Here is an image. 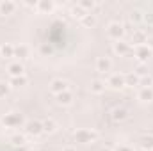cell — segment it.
<instances>
[{"instance_id":"8","label":"cell","mask_w":153,"mask_h":151,"mask_svg":"<svg viewBox=\"0 0 153 151\" xmlns=\"http://www.w3.org/2000/svg\"><path fill=\"white\" fill-rule=\"evenodd\" d=\"M43 130V124H39V123H29V132L30 133H39Z\"/></svg>"},{"instance_id":"1","label":"cell","mask_w":153,"mask_h":151,"mask_svg":"<svg viewBox=\"0 0 153 151\" xmlns=\"http://www.w3.org/2000/svg\"><path fill=\"white\" fill-rule=\"evenodd\" d=\"M66 85H68V84H66L64 80L57 78V80H53V82H52V87H50V89H52V93L61 94V93H64V91H66Z\"/></svg>"},{"instance_id":"9","label":"cell","mask_w":153,"mask_h":151,"mask_svg":"<svg viewBox=\"0 0 153 151\" xmlns=\"http://www.w3.org/2000/svg\"><path fill=\"white\" fill-rule=\"evenodd\" d=\"M141 98L144 100V101H150L153 98V91L148 87V89H143V93H141Z\"/></svg>"},{"instance_id":"22","label":"cell","mask_w":153,"mask_h":151,"mask_svg":"<svg viewBox=\"0 0 153 151\" xmlns=\"http://www.w3.org/2000/svg\"><path fill=\"white\" fill-rule=\"evenodd\" d=\"M64 151H75V150H71V148H68V150H64Z\"/></svg>"},{"instance_id":"2","label":"cell","mask_w":153,"mask_h":151,"mask_svg":"<svg viewBox=\"0 0 153 151\" xmlns=\"http://www.w3.org/2000/svg\"><path fill=\"white\" fill-rule=\"evenodd\" d=\"M96 66H98V71H109L111 70V61L109 59H105V57H100L98 59V62H96Z\"/></svg>"},{"instance_id":"4","label":"cell","mask_w":153,"mask_h":151,"mask_svg":"<svg viewBox=\"0 0 153 151\" xmlns=\"http://www.w3.org/2000/svg\"><path fill=\"white\" fill-rule=\"evenodd\" d=\"M9 71H11L13 76H20L23 73V66H22V64H11V66H9Z\"/></svg>"},{"instance_id":"7","label":"cell","mask_w":153,"mask_h":151,"mask_svg":"<svg viewBox=\"0 0 153 151\" xmlns=\"http://www.w3.org/2000/svg\"><path fill=\"white\" fill-rule=\"evenodd\" d=\"M2 55L4 57H11L13 53H14V46H11V44H7V46H2Z\"/></svg>"},{"instance_id":"10","label":"cell","mask_w":153,"mask_h":151,"mask_svg":"<svg viewBox=\"0 0 153 151\" xmlns=\"http://www.w3.org/2000/svg\"><path fill=\"white\" fill-rule=\"evenodd\" d=\"M109 84H111L112 87H121V85H123V78H119L117 75H114L111 80H109Z\"/></svg>"},{"instance_id":"11","label":"cell","mask_w":153,"mask_h":151,"mask_svg":"<svg viewBox=\"0 0 153 151\" xmlns=\"http://www.w3.org/2000/svg\"><path fill=\"white\" fill-rule=\"evenodd\" d=\"M114 50L117 52V53H125V52L128 50V44H125V43H116Z\"/></svg>"},{"instance_id":"6","label":"cell","mask_w":153,"mask_h":151,"mask_svg":"<svg viewBox=\"0 0 153 151\" xmlns=\"http://www.w3.org/2000/svg\"><path fill=\"white\" fill-rule=\"evenodd\" d=\"M20 121H22V117L13 115V114H9L7 117H4V123H5V124H16V123H20Z\"/></svg>"},{"instance_id":"15","label":"cell","mask_w":153,"mask_h":151,"mask_svg":"<svg viewBox=\"0 0 153 151\" xmlns=\"http://www.w3.org/2000/svg\"><path fill=\"white\" fill-rule=\"evenodd\" d=\"M82 21H84V23H85V25H93V23H94V18H93V16H91V14H85V16H84V20H82Z\"/></svg>"},{"instance_id":"18","label":"cell","mask_w":153,"mask_h":151,"mask_svg":"<svg viewBox=\"0 0 153 151\" xmlns=\"http://www.w3.org/2000/svg\"><path fill=\"white\" fill-rule=\"evenodd\" d=\"M152 82H153L152 76H148V78H143V87H144V89H148V87L152 85Z\"/></svg>"},{"instance_id":"19","label":"cell","mask_w":153,"mask_h":151,"mask_svg":"<svg viewBox=\"0 0 153 151\" xmlns=\"http://www.w3.org/2000/svg\"><path fill=\"white\" fill-rule=\"evenodd\" d=\"M102 89H103V85H102V82H94V84H93V91H94V93H100Z\"/></svg>"},{"instance_id":"16","label":"cell","mask_w":153,"mask_h":151,"mask_svg":"<svg viewBox=\"0 0 153 151\" xmlns=\"http://www.w3.org/2000/svg\"><path fill=\"white\" fill-rule=\"evenodd\" d=\"M13 84H14V87H20L22 84H25V78H18V76H13Z\"/></svg>"},{"instance_id":"21","label":"cell","mask_w":153,"mask_h":151,"mask_svg":"<svg viewBox=\"0 0 153 151\" xmlns=\"http://www.w3.org/2000/svg\"><path fill=\"white\" fill-rule=\"evenodd\" d=\"M135 41H137V43H143V41H144V34L137 32V34H135Z\"/></svg>"},{"instance_id":"14","label":"cell","mask_w":153,"mask_h":151,"mask_svg":"<svg viewBox=\"0 0 153 151\" xmlns=\"http://www.w3.org/2000/svg\"><path fill=\"white\" fill-rule=\"evenodd\" d=\"M14 52H16V55H20V57H25V55H27L25 46H18V48H14Z\"/></svg>"},{"instance_id":"12","label":"cell","mask_w":153,"mask_h":151,"mask_svg":"<svg viewBox=\"0 0 153 151\" xmlns=\"http://www.w3.org/2000/svg\"><path fill=\"white\" fill-rule=\"evenodd\" d=\"M43 130H45V132H53V130H55V123H53V121L43 123Z\"/></svg>"},{"instance_id":"20","label":"cell","mask_w":153,"mask_h":151,"mask_svg":"<svg viewBox=\"0 0 153 151\" xmlns=\"http://www.w3.org/2000/svg\"><path fill=\"white\" fill-rule=\"evenodd\" d=\"M5 93H7V85H5L4 82H0V98L5 96Z\"/></svg>"},{"instance_id":"5","label":"cell","mask_w":153,"mask_h":151,"mask_svg":"<svg viewBox=\"0 0 153 151\" xmlns=\"http://www.w3.org/2000/svg\"><path fill=\"white\" fill-rule=\"evenodd\" d=\"M57 98H59V103H64V105H68V103H71V94L70 93H61V94H57Z\"/></svg>"},{"instance_id":"17","label":"cell","mask_w":153,"mask_h":151,"mask_svg":"<svg viewBox=\"0 0 153 151\" xmlns=\"http://www.w3.org/2000/svg\"><path fill=\"white\" fill-rule=\"evenodd\" d=\"M143 146H144V148H153V139H152V137L143 139Z\"/></svg>"},{"instance_id":"13","label":"cell","mask_w":153,"mask_h":151,"mask_svg":"<svg viewBox=\"0 0 153 151\" xmlns=\"http://www.w3.org/2000/svg\"><path fill=\"white\" fill-rule=\"evenodd\" d=\"M0 9L2 13H11L14 9V4H0Z\"/></svg>"},{"instance_id":"3","label":"cell","mask_w":153,"mask_h":151,"mask_svg":"<svg viewBox=\"0 0 153 151\" xmlns=\"http://www.w3.org/2000/svg\"><path fill=\"white\" fill-rule=\"evenodd\" d=\"M121 32H123V27H121V25H117V23H112V25H111V29H109V34H111L112 38H119V36H121Z\"/></svg>"}]
</instances>
